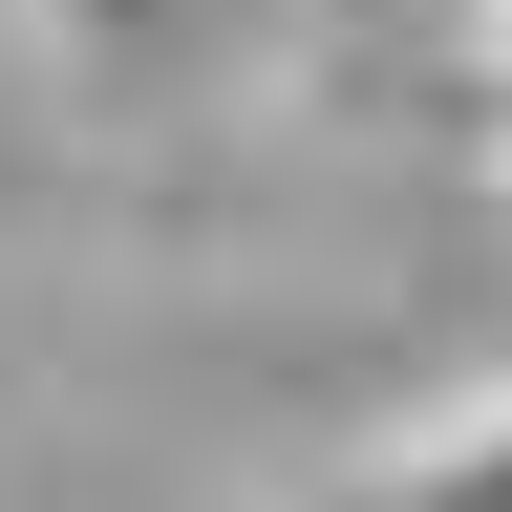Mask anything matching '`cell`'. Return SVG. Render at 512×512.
Masks as SVG:
<instances>
[{
  "mask_svg": "<svg viewBox=\"0 0 512 512\" xmlns=\"http://www.w3.org/2000/svg\"><path fill=\"white\" fill-rule=\"evenodd\" d=\"M22 43L86 107H128V86H256L278 64V0H22Z\"/></svg>",
  "mask_w": 512,
  "mask_h": 512,
  "instance_id": "6da1fadb",
  "label": "cell"
},
{
  "mask_svg": "<svg viewBox=\"0 0 512 512\" xmlns=\"http://www.w3.org/2000/svg\"><path fill=\"white\" fill-rule=\"evenodd\" d=\"M342 512H512V384H470V406H406L342 470Z\"/></svg>",
  "mask_w": 512,
  "mask_h": 512,
  "instance_id": "7a4b0ae2",
  "label": "cell"
},
{
  "mask_svg": "<svg viewBox=\"0 0 512 512\" xmlns=\"http://www.w3.org/2000/svg\"><path fill=\"white\" fill-rule=\"evenodd\" d=\"M470 150H491V171H512V43H491V86H470Z\"/></svg>",
  "mask_w": 512,
  "mask_h": 512,
  "instance_id": "3957f363",
  "label": "cell"
},
{
  "mask_svg": "<svg viewBox=\"0 0 512 512\" xmlns=\"http://www.w3.org/2000/svg\"><path fill=\"white\" fill-rule=\"evenodd\" d=\"M491 43H512V0H491Z\"/></svg>",
  "mask_w": 512,
  "mask_h": 512,
  "instance_id": "277c9868",
  "label": "cell"
}]
</instances>
